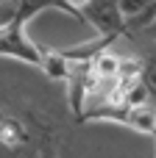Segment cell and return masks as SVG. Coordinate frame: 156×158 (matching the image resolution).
Wrapping results in <instances>:
<instances>
[{"instance_id":"6","label":"cell","mask_w":156,"mask_h":158,"mask_svg":"<svg viewBox=\"0 0 156 158\" xmlns=\"http://www.w3.org/2000/svg\"><path fill=\"white\" fill-rule=\"evenodd\" d=\"M112 42H114L112 36H95V39H89V42H81V44H73V47L61 50V56L70 58V61H92V58H95L100 50H106Z\"/></svg>"},{"instance_id":"7","label":"cell","mask_w":156,"mask_h":158,"mask_svg":"<svg viewBox=\"0 0 156 158\" xmlns=\"http://www.w3.org/2000/svg\"><path fill=\"white\" fill-rule=\"evenodd\" d=\"M154 0H117V8H120V14H123V19L126 17H134L137 11H142V8H148Z\"/></svg>"},{"instance_id":"3","label":"cell","mask_w":156,"mask_h":158,"mask_svg":"<svg viewBox=\"0 0 156 158\" xmlns=\"http://www.w3.org/2000/svg\"><path fill=\"white\" fill-rule=\"evenodd\" d=\"M33 122L20 117V114H6L0 111V144H6L8 150H28L33 142Z\"/></svg>"},{"instance_id":"5","label":"cell","mask_w":156,"mask_h":158,"mask_svg":"<svg viewBox=\"0 0 156 158\" xmlns=\"http://www.w3.org/2000/svg\"><path fill=\"white\" fill-rule=\"evenodd\" d=\"M36 67H39L47 78H53V81H67L73 61H70V58H64V56H61V50H42V58H39V64H36Z\"/></svg>"},{"instance_id":"4","label":"cell","mask_w":156,"mask_h":158,"mask_svg":"<svg viewBox=\"0 0 156 158\" xmlns=\"http://www.w3.org/2000/svg\"><path fill=\"white\" fill-rule=\"evenodd\" d=\"M123 125L131 128V131H137V133H142V136H154V128H156L154 108H151L148 103H142V106H128Z\"/></svg>"},{"instance_id":"2","label":"cell","mask_w":156,"mask_h":158,"mask_svg":"<svg viewBox=\"0 0 156 158\" xmlns=\"http://www.w3.org/2000/svg\"><path fill=\"white\" fill-rule=\"evenodd\" d=\"M42 50H45V47H39L36 42L28 39L25 25H17V22L0 25V56L36 67L39 58H42Z\"/></svg>"},{"instance_id":"8","label":"cell","mask_w":156,"mask_h":158,"mask_svg":"<svg viewBox=\"0 0 156 158\" xmlns=\"http://www.w3.org/2000/svg\"><path fill=\"white\" fill-rule=\"evenodd\" d=\"M67 3H70V6H73V8H75V11H81V6H84V3H87V0H67Z\"/></svg>"},{"instance_id":"1","label":"cell","mask_w":156,"mask_h":158,"mask_svg":"<svg viewBox=\"0 0 156 158\" xmlns=\"http://www.w3.org/2000/svg\"><path fill=\"white\" fill-rule=\"evenodd\" d=\"M81 19L89 22L98 36H112V39L126 36L123 14L117 8V0H87L81 6Z\"/></svg>"}]
</instances>
